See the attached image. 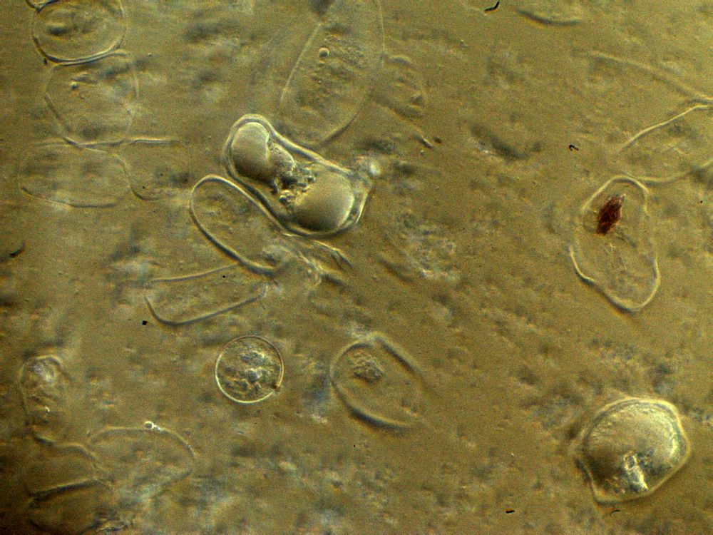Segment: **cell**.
Returning <instances> with one entry per match:
<instances>
[{
  "mask_svg": "<svg viewBox=\"0 0 713 535\" xmlns=\"http://www.w3.org/2000/svg\"><path fill=\"white\" fill-rule=\"evenodd\" d=\"M621 205L617 198H613L607 203L598 215L597 233L606 234L618 221Z\"/></svg>",
  "mask_w": 713,
  "mask_h": 535,
  "instance_id": "cell-2",
  "label": "cell"
},
{
  "mask_svg": "<svg viewBox=\"0 0 713 535\" xmlns=\"http://www.w3.org/2000/svg\"><path fill=\"white\" fill-rule=\"evenodd\" d=\"M216 379L230 398L240 402L263 399L279 385L282 362L277 350L257 337L233 340L216 364Z\"/></svg>",
  "mask_w": 713,
  "mask_h": 535,
  "instance_id": "cell-1",
  "label": "cell"
}]
</instances>
